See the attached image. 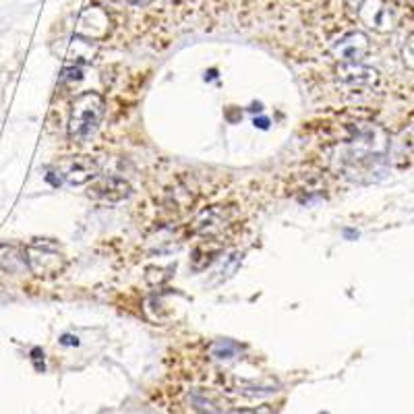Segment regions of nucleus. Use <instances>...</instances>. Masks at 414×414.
<instances>
[{"instance_id": "1", "label": "nucleus", "mask_w": 414, "mask_h": 414, "mask_svg": "<svg viewBox=\"0 0 414 414\" xmlns=\"http://www.w3.org/2000/svg\"><path fill=\"white\" fill-rule=\"evenodd\" d=\"M104 117V98L96 91H83L73 100L68 114V137L73 141L89 139Z\"/></svg>"}, {"instance_id": "2", "label": "nucleus", "mask_w": 414, "mask_h": 414, "mask_svg": "<svg viewBox=\"0 0 414 414\" xmlns=\"http://www.w3.org/2000/svg\"><path fill=\"white\" fill-rule=\"evenodd\" d=\"M348 149H350V158L356 162L367 158H383L385 151L390 149V137L379 124L360 122L353 126Z\"/></svg>"}, {"instance_id": "3", "label": "nucleus", "mask_w": 414, "mask_h": 414, "mask_svg": "<svg viewBox=\"0 0 414 414\" xmlns=\"http://www.w3.org/2000/svg\"><path fill=\"white\" fill-rule=\"evenodd\" d=\"M358 19L377 34H387L396 27L398 15L387 0H362L358 4Z\"/></svg>"}, {"instance_id": "4", "label": "nucleus", "mask_w": 414, "mask_h": 414, "mask_svg": "<svg viewBox=\"0 0 414 414\" xmlns=\"http://www.w3.org/2000/svg\"><path fill=\"white\" fill-rule=\"evenodd\" d=\"M77 36H83L94 42H102L112 31V19L102 6H85L75 23Z\"/></svg>"}, {"instance_id": "5", "label": "nucleus", "mask_w": 414, "mask_h": 414, "mask_svg": "<svg viewBox=\"0 0 414 414\" xmlns=\"http://www.w3.org/2000/svg\"><path fill=\"white\" fill-rule=\"evenodd\" d=\"M25 253H27V267L36 276H57L66 265L64 257L50 244L34 242L31 246L25 249Z\"/></svg>"}, {"instance_id": "6", "label": "nucleus", "mask_w": 414, "mask_h": 414, "mask_svg": "<svg viewBox=\"0 0 414 414\" xmlns=\"http://www.w3.org/2000/svg\"><path fill=\"white\" fill-rule=\"evenodd\" d=\"M371 52V42L362 31H348L332 44V54L338 62H362Z\"/></svg>"}, {"instance_id": "7", "label": "nucleus", "mask_w": 414, "mask_h": 414, "mask_svg": "<svg viewBox=\"0 0 414 414\" xmlns=\"http://www.w3.org/2000/svg\"><path fill=\"white\" fill-rule=\"evenodd\" d=\"M87 195L91 199L104 201V203H120L133 195V186L120 177H96L89 182Z\"/></svg>"}, {"instance_id": "8", "label": "nucleus", "mask_w": 414, "mask_h": 414, "mask_svg": "<svg viewBox=\"0 0 414 414\" xmlns=\"http://www.w3.org/2000/svg\"><path fill=\"white\" fill-rule=\"evenodd\" d=\"M336 77L344 85L356 87V89H373L381 79L377 68H371L362 62H338Z\"/></svg>"}, {"instance_id": "9", "label": "nucleus", "mask_w": 414, "mask_h": 414, "mask_svg": "<svg viewBox=\"0 0 414 414\" xmlns=\"http://www.w3.org/2000/svg\"><path fill=\"white\" fill-rule=\"evenodd\" d=\"M98 170L100 166L91 156H75L64 170V180L71 186H81L98 177Z\"/></svg>"}, {"instance_id": "10", "label": "nucleus", "mask_w": 414, "mask_h": 414, "mask_svg": "<svg viewBox=\"0 0 414 414\" xmlns=\"http://www.w3.org/2000/svg\"><path fill=\"white\" fill-rule=\"evenodd\" d=\"M230 216H228V207L224 205H214L209 209H205L197 220H195V230L201 235H216L218 230H222L228 224Z\"/></svg>"}, {"instance_id": "11", "label": "nucleus", "mask_w": 414, "mask_h": 414, "mask_svg": "<svg viewBox=\"0 0 414 414\" xmlns=\"http://www.w3.org/2000/svg\"><path fill=\"white\" fill-rule=\"evenodd\" d=\"M0 267L6 274H13V276H19L25 269H29L25 249H21L17 244H10V242H0Z\"/></svg>"}, {"instance_id": "12", "label": "nucleus", "mask_w": 414, "mask_h": 414, "mask_svg": "<svg viewBox=\"0 0 414 414\" xmlns=\"http://www.w3.org/2000/svg\"><path fill=\"white\" fill-rule=\"evenodd\" d=\"M96 50H98V42L87 40L83 36H75L68 46V59L75 62H89L96 57Z\"/></svg>"}, {"instance_id": "13", "label": "nucleus", "mask_w": 414, "mask_h": 414, "mask_svg": "<svg viewBox=\"0 0 414 414\" xmlns=\"http://www.w3.org/2000/svg\"><path fill=\"white\" fill-rule=\"evenodd\" d=\"M238 350H240L238 344L232 340H218L209 346V355L218 360H230L238 355Z\"/></svg>"}, {"instance_id": "14", "label": "nucleus", "mask_w": 414, "mask_h": 414, "mask_svg": "<svg viewBox=\"0 0 414 414\" xmlns=\"http://www.w3.org/2000/svg\"><path fill=\"white\" fill-rule=\"evenodd\" d=\"M191 404H193V408L195 411H199V413L203 414H220V408H218V404L209 398V396H205V394H201V392H195L191 398Z\"/></svg>"}, {"instance_id": "15", "label": "nucleus", "mask_w": 414, "mask_h": 414, "mask_svg": "<svg viewBox=\"0 0 414 414\" xmlns=\"http://www.w3.org/2000/svg\"><path fill=\"white\" fill-rule=\"evenodd\" d=\"M402 60H404V64H406L408 68H413L414 71V34L408 36V40H406L404 46H402Z\"/></svg>"}, {"instance_id": "16", "label": "nucleus", "mask_w": 414, "mask_h": 414, "mask_svg": "<svg viewBox=\"0 0 414 414\" xmlns=\"http://www.w3.org/2000/svg\"><path fill=\"white\" fill-rule=\"evenodd\" d=\"M230 414H274L272 406H257V408H235Z\"/></svg>"}, {"instance_id": "17", "label": "nucleus", "mask_w": 414, "mask_h": 414, "mask_svg": "<svg viewBox=\"0 0 414 414\" xmlns=\"http://www.w3.org/2000/svg\"><path fill=\"white\" fill-rule=\"evenodd\" d=\"M62 79H64V81H75V79H81V68H79V66L64 68V71H62Z\"/></svg>"}, {"instance_id": "18", "label": "nucleus", "mask_w": 414, "mask_h": 414, "mask_svg": "<svg viewBox=\"0 0 414 414\" xmlns=\"http://www.w3.org/2000/svg\"><path fill=\"white\" fill-rule=\"evenodd\" d=\"M122 2H126V4H128V6H133V8H143V6L151 4L154 0H122Z\"/></svg>"}, {"instance_id": "19", "label": "nucleus", "mask_w": 414, "mask_h": 414, "mask_svg": "<svg viewBox=\"0 0 414 414\" xmlns=\"http://www.w3.org/2000/svg\"><path fill=\"white\" fill-rule=\"evenodd\" d=\"M60 344H64V346H77L79 340L73 338V336H62V338H60Z\"/></svg>"}, {"instance_id": "20", "label": "nucleus", "mask_w": 414, "mask_h": 414, "mask_svg": "<svg viewBox=\"0 0 414 414\" xmlns=\"http://www.w3.org/2000/svg\"><path fill=\"white\" fill-rule=\"evenodd\" d=\"M267 124H269V120L267 119H255V126H259V128H267Z\"/></svg>"}]
</instances>
